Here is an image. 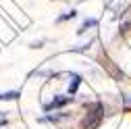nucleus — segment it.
<instances>
[{
    "label": "nucleus",
    "instance_id": "f257e3e1",
    "mask_svg": "<svg viewBox=\"0 0 131 129\" xmlns=\"http://www.w3.org/2000/svg\"><path fill=\"white\" fill-rule=\"evenodd\" d=\"M102 117H104V106L100 102L90 104L85 119L81 121V129H98V125L102 123Z\"/></svg>",
    "mask_w": 131,
    "mask_h": 129
},
{
    "label": "nucleus",
    "instance_id": "f03ea898",
    "mask_svg": "<svg viewBox=\"0 0 131 129\" xmlns=\"http://www.w3.org/2000/svg\"><path fill=\"white\" fill-rule=\"evenodd\" d=\"M69 102H73V96H54L52 102H48V104L44 106V110H46V112H50V110H54V108H62V106H67Z\"/></svg>",
    "mask_w": 131,
    "mask_h": 129
},
{
    "label": "nucleus",
    "instance_id": "7ed1b4c3",
    "mask_svg": "<svg viewBox=\"0 0 131 129\" xmlns=\"http://www.w3.org/2000/svg\"><path fill=\"white\" fill-rule=\"evenodd\" d=\"M81 85V75L77 73H71V83H69V96H73L77 92V88Z\"/></svg>",
    "mask_w": 131,
    "mask_h": 129
},
{
    "label": "nucleus",
    "instance_id": "20e7f679",
    "mask_svg": "<svg viewBox=\"0 0 131 129\" xmlns=\"http://www.w3.org/2000/svg\"><path fill=\"white\" fill-rule=\"evenodd\" d=\"M19 92L17 90H10V92H0V100H15V98H19Z\"/></svg>",
    "mask_w": 131,
    "mask_h": 129
},
{
    "label": "nucleus",
    "instance_id": "39448f33",
    "mask_svg": "<svg viewBox=\"0 0 131 129\" xmlns=\"http://www.w3.org/2000/svg\"><path fill=\"white\" fill-rule=\"evenodd\" d=\"M96 25H98V21H96V19H85V21H83V25H81V29H79V34H83L88 27H96Z\"/></svg>",
    "mask_w": 131,
    "mask_h": 129
},
{
    "label": "nucleus",
    "instance_id": "423d86ee",
    "mask_svg": "<svg viewBox=\"0 0 131 129\" xmlns=\"http://www.w3.org/2000/svg\"><path fill=\"white\" fill-rule=\"evenodd\" d=\"M75 17H77V13H75V10H71V13H67V15H60L58 21H69V19H75Z\"/></svg>",
    "mask_w": 131,
    "mask_h": 129
},
{
    "label": "nucleus",
    "instance_id": "0eeeda50",
    "mask_svg": "<svg viewBox=\"0 0 131 129\" xmlns=\"http://www.w3.org/2000/svg\"><path fill=\"white\" fill-rule=\"evenodd\" d=\"M6 123H8V121H6V117H4V115H0V127H4Z\"/></svg>",
    "mask_w": 131,
    "mask_h": 129
}]
</instances>
